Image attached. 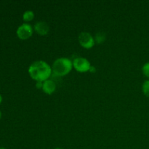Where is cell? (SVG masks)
Listing matches in <instances>:
<instances>
[{
    "label": "cell",
    "mask_w": 149,
    "mask_h": 149,
    "mask_svg": "<svg viewBox=\"0 0 149 149\" xmlns=\"http://www.w3.org/2000/svg\"><path fill=\"white\" fill-rule=\"evenodd\" d=\"M33 31L40 36H46L49 32V26L45 21H38L35 23Z\"/></svg>",
    "instance_id": "obj_6"
},
{
    "label": "cell",
    "mask_w": 149,
    "mask_h": 149,
    "mask_svg": "<svg viewBox=\"0 0 149 149\" xmlns=\"http://www.w3.org/2000/svg\"><path fill=\"white\" fill-rule=\"evenodd\" d=\"M1 111H0V119H1Z\"/></svg>",
    "instance_id": "obj_15"
},
{
    "label": "cell",
    "mask_w": 149,
    "mask_h": 149,
    "mask_svg": "<svg viewBox=\"0 0 149 149\" xmlns=\"http://www.w3.org/2000/svg\"><path fill=\"white\" fill-rule=\"evenodd\" d=\"M33 28L29 23H23L17 29L16 34L21 40H26L33 35Z\"/></svg>",
    "instance_id": "obj_5"
},
{
    "label": "cell",
    "mask_w": 149,
    "mask_h": 149,
    "mask_svg": "<svg viewBox=\"0 0 149 149\" xmlns=\"http://www.w3.org/2000/svg\"><path fill=\"white\" fill-rule=\"evenodd\" d=\"M55 149H63V148H55Z\"/></svg>",
    "instance_id": "obj_16"
},
{
    "label": "cell",
    "mask_w": 149,
    "mask_h": 149,
    "mask_svg": "<svg viewBox=\"0 0 149 149\" xmlns=\"http://www.w3.org/2000/svg\"><path fill=\"white\" fill-rule=\"evenodd\" d=\"M73 67L79 73H86L90 71L91 64L90 61L83 57L76 58L73 61Z\"/></svg>",
    "instance_id": "obj_4"
},
{
    "label": "cell",
    "mask_w": 149,
    "mask_h": 149,
    "mask_svg": "<svg viewBox=\"0 0 149 149\" xmlns=\"http://www.w3.org/2000/svg\"><path fill=\"white\" fill-rule=\"evenodd\" d=\"M0 149H6V148H0Z\"/></svg>",
    "instance_id": "obj_17"
},
{
    "label": "cell",
    "mask_w": 149,
    "mask_h": 149,
    "mask_svg": "<svg viewBox=\"0 0 149 149\" xmlns=\"http://www.w3.org/2000/svg\"><path fill=\"white\" fill-rule=\"evenodd\" d=\"M43 87V81H36V87L37 89H42Z\"/></svg>",
    "instance_id": "obj_12"
},
{
    "label": "cell",
    "mask_w": 149,
    "mask_h": 149,
    "mask_svg": "<svg viewBox=\"0 0 149 149\" xmlns=\"http://www.w3.org/2000/svg\"><path fill=\"white\" fill-rule=\"evenodd\" d=\"M57 86L56 84L52 79H47L43 81V87H42V91L47 95H52L56 90Z\"/></svg>",
    "instance_id": "obj_7"
},
{
    "label": "cell",
    "mask_w": 149,
    "mask_h": 149,
    "mask_svg": "<svg viewBox=\"0 0 149 149\" xmlns=\"http://www.w3.org/2000/svg\"><path fill=\"white\" fill-rule=\"evenodd\" d=\"M52 73V67L44 61H34L29 68V75L36 81H45L49 79Z\"/></svg>",
    "instance_id": "obj_1"
},
{
    "label": "cell",
    "mask_w": 149,
    "mask_h": 149,
    "mask_svg": "<svg viewBox=\"0 0 149 149\" xmlns=\"http://www.w3.org/2000/svg\"><path fill=\"white\" fill-rule=\"evenodd\" d=\"M94 39L95 44L100 45V44H103V42H105V41L106 40V35L104 32H97L95 36Z\"/></svg>",
    "instance_id": "obj_9"
},
{
    "label": "cell",
    "mask_w": 149,
    "mask_h": 149,
    "mask_svg": "<svg viewBox=\"0 0 149 149\" xmlns=\"http://www.w3.org/2000/svg\"><path fill=\"white\" fill-rule=\"evenodd\" d=\"M79 45L84 49H91L95 45L94 36L89 32H81L79 33L78 37Z\"/></svg>",
    "instance_id": "obj_3"
},
{
    "label": "cell",
    "mask_w": 149,
    "mask_h": 149,
    "mask_svg": "<svg viewBox=\"0 0 149 149\" xmlns=\"http://www.w3.org/2000/svg\"><path fill=\"white\" fill-rule=\"evenodd\" d=\"M1 102H2V97H1V95H0V104L1 103Z\"/></svg>",
    "instance_id": "obj_14"
},
{
    "label": "cell",
    "mask_w": 149,
    "mask_h": 149,
    "mask_svg": "<svg viewBox=\"0 0 149 149\" xmlns=\"http://www.w3.org/2000/svg\"><path fill=\"white\" fill-rule=\"evenodd\" d=\"M73 62L68 58H59L54 61L52 65V73L57 77H64L71 71Z\"/></svg>",
    "instance_id": "obj_2"
},
{
    "label": "cell",
    "mask_w": 149,
    "mask_h": 149,
    "mask_svg": "<svg viewBox=\"0 0 149 149\" xmlns=\"http://www.w3.org/2000/svg\"><path fill=\"white\" fill-rule=\"evenodd\" d=\"M34 13L32 10H26L24 12L23 15V20L25 23H28L29 22H31L34 18Z\"/></svg>",
    "instance_id": "obj_8"
},
{
    "label": "cell",
    "mask_w": 149,
    "mask_h": 149,
    "mask_svg": "<svg viewBox=\"0 0 149 149\" xmlns=\"http://www.w3.org/2000/svg\"><path fill=\"white\" fill-rule=\"evenodd\" d=\"M90 72H91V73H95V72H96V68H95V66H92L91 65V67H90Z\"/></svg>",
    "instance_id": "obj_13"
},
{
    "label": "cell",
    "mask_w": 149,
    "mask_h": 149,
    "mask_svg": "<svg viewBox=\"0 0 149 149\" xmlns=\"http://www.w3.org/2000/svg\"><path fill=\"white\" fill-rule=\"evenodd\" d=\"M142 72L145 77L149 78V62L146 63L142 67Z\"/></svg>",
    "instance_id": "obj_11"
},
{
    "label": "cell",
    "mask_w": 149,
    "mask_h": 149,
    "mask_svg": "<svg viewBox=\"0 0 149 149\" xmlns=\"http://www.w3.org/2000/svg\"><path fill=\"white\" fill-rule=\"evenodd\" d=\"M142 90L143 94L147 97H149V79L146 80L142 85Z\"/></svg>",
    "instance_id": "obj_10"
}]
</instances>
